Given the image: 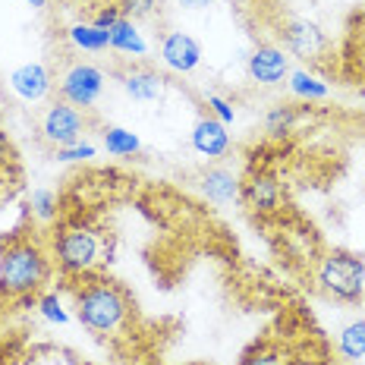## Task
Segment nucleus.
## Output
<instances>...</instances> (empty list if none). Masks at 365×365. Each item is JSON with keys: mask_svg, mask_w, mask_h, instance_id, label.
<instances>
[{"mask_svg": "<svg viewBox=\"0 0 365 365\" xmlns=\"http://www.w3.org/2000/svg\"><path fill=\"white\" fill-rule=\"evenodd\" d=\"M158 0H120V13L126 19H148L155 13Z\"/></svg>", "mask_w": 365, "mask_h": 365, "instance_id": "a878e982", "label": "nucleus"}, {"mask_svg": "<svg viewBox=\"0 0 365 365\" xmlns=\"http://www.w3.org/2000/svg\"><path fill=\"white\" fill-rule=\"evenodd\" d=\"M202 192H205V199L215 202V205H230V202L240 199L242 182L233 177L227 167H211V170L202 177Z\"/></svg>", "mask_w": 365, "mask_h": 365, "instance_id": "4468645a", "label": "nucleus"}, {"mask_svg": "<svg viewBox=\"0 0 365 365\" xmlns=\"http://www.w3.org/2000/svg\"><path fill=\"white\" fill-rule=\"evenodd\" d=\"M38 312H41L51 324H66V322H70V315H66V309L60 306V299L54 293H44L41 299H38Z\"/></svg>", "mask_w": 365, "mask_h": 365, "instance_id": "b1692460", "label": "nucleus"}, {"mask_svg": "<svg viewBox=\"0 0 365 365\" xmlns=\"http://www.w3.org/2000/svg\"><path fill=\"white\" fill-rule=\"evenodd\" d=\"M60 95H63V101H70L73 108L86 110L91 104L101 98L104 91V73L98 70V66L91 63H73L70 70L60 76Z\"/></svg>", "mask_w": 365, "mask_h": 365, "instance_id": "423d86ee", "label": "nucleus"}, {"mask_svg": "<svg viewBox=\"0 0 365 365\" xmlns=\"http://www.w3.org/2000/svg\"><path fill=\"white\" fill-rule=\"evenodd\" d=\"M280 38H284L287 51L302 60H322L328 54V35L309 19H290L280 26Z\"/></svg>", "mask_w": 365, "mask_h": 365, "instance_id": "0eeeda50", "label": "nucleus"}, {"mask_svg": "<svg viewBox=\"0 0 365 365\" xmlns=\"http://www.w3.org/2000/svg\"><path fill=\"white\" fill-rule=\"evenodd\" d=\"M108 32H110V48L120 51V54H126V57H145L148 54L145 38H142V32L135 29L133 19L123 16L113 29H108Z\"/></svg>", "mask_w": 365, "mask_h": 365, "instance_id": "dca6fc26", "label": "nucleus"}, {"mask_svg": "<svg viewBox=\"0 0 365 365\" xmlns=\"http://www.w3.org/2000/svg\"><path fill=\"white\" fill-rule=\"evenodd\" d=\"M29 208H32V215L38 220H54L57 217V195L51 192V189H35V192L29 195Z\"/></svg>", "mask_w": 365, "mask_h": 365, "instance_id": "5701e85b", "label": "nucleus"}, {"mask_svg": "<svg viewBox=\"0 0 365 365\" xmlns=\"http://www.w3.org/2000/svg\"><path fill=\"white\" fill-rule=\"evenodd\" d=\"M287 79H290V91L296 98H302V101H322V98L331 95L328 82H322L318 76H312L306 70H293Z\"/></svg>", "mask_w": 365, "mask_h": 365, "instance_id": "a211bd4d", "label": "nucleus"}, {"mask_svg": "<svg viewBox=\"0 0 365 365\" xmlns=\"http://www.w3.org/2000/svg\"><path fill=\"white\" fill-rule=\"evenodd\" d=\"M296 120H299V108H296V104H277V108H271L268 117H264V129H268L271 135H284L296 126Z\"/></svg>", "mask_w": 365, "mask_h": 365, "instance_id": "4be33fe9", "label": "nucleus"}, {"mask_svg": "<svg viewBox=\"0 0 365 365\" xmlns=\"http://www.w3.org/2000/svg\"><path fill=\"white\" fill-rule=\"evenodd\" d=\"M208 4H211V0H180L182 10H205Z\"/></svg>", "mask_w": 365, "mask_h": 365, "instance_id": "c85d7f7f", "label": "nucleus"}, {"mask_svg": "<svg viewBox=\"0 0 365 365\" xmlns=\"http://www.w3.org/2000/svg\"><path fill=\"white\" fill-rule=\"evenodd\" d=\"M240 365H290V353L274 340H262L252 349H246Z\"/></svg>", "mask_w": 365, "mask_h": 365, "instance_id": "aec40b11", "label": "nucleus"}, {"mask_svg": "<svg viewBox=\"0 0 365 365\" xmlns=\"http://www.w3.org/2000/svg\"><path fill=\"white\" fill-rule=\"evenodd\" d=\"M242 199L255 211V215H274L280 208V199H284V189H280V180L274 177L271 170H252L246 180H242Z\"/></svg>", "mask_w": 365, "mask_h": 365, "instance_id": "6e6552de", "label": "nucleus"}, {"mask_svg": "<svg viewBox=\"0 0 365 365\" xmlns=\"http://www.w3.org/2000/svg\"><path fill=\"white\" fill-rule=\"evenodd\" d=\"M82 133H86V113L79 108H73L70 101H54L41 117V135L51 142L54 148L73 145V142H82Z\"/></svg>", "mask_w": 365, "mask_h": 365, "instance_id": "39448f33", "label": "nucleus"}, {"mask_svg": "<svg viewBox=\"0 0 365 365\" xmlns=\"http://www.w3.org/2000/svg\"><path fill=\"white\" fill-rule=\"evenodd\" d=\"M205 101H208L211 117H215V120H220L224 126H230V123H233V117H237V113H233V104L227 101V98H220V95H215V91H211V95L205 98Z\"/></svg>", "mask_w": 365, "mask_h": 365, "instance_id": "bb28decb", "label": "nucleus"}, {"mask_svg": "<svg viewBox=\"0 0 365 365\" xmlns=\"http://www.w3.org/2000/svg\"><path fill=\"white\" fill-rule=\"evenodd\" d=\"M123 88L133 101H158L164 95V76L148 66H135V70L123 73Z\"/></svg>", "mask_w": 365, "mask_h": 365, "instance_id": "2eb2a0df", "label": "nucleus"}, {"mask_svg": "<svg viewBox=\"0 0 365 365\" xmlns=\"http://www.w3.org/2000/svg\"><path fill=\"white\" fill-rule=\"evenodd\" d=\"M318 287L340 302H356L365 287V262L353 252H331L318 262Z\"/></svg>", "mask_w": 365, "mask_h": 365, "instance_id": "20e7f679", "label": "nucleus"}, {"mask_svg": "<svg viewBox=\"0 0 365 365\" xmlns=\"http://www.w3.org/2000/svg\"><path fill=\"white\" fill-rule=\"evenodd\" d=\"M249 76L258 86H277L290 76V57L287 51L274 48V44H258L249 57Z\"/></svg>", "mask_w": 365, "mask_h": 365, "instance_id": "9d476101", "label": "nucleus"}, {"mask_svg": "<svg viewBox=\"0 0 365 365\" xmlns=\"http://www.w3.org/2000/svg\"><path fill=\"white\" fill-rule=\"evenodd\" d=\"M161 60L167 70H173V73H192L202 63V48L192 35L170 32L161 41Z\"/></svg>", "mask_w": 365, "mask_h": 365, "instance_id": "9b49d317", "label": "nucleus"}, {"mask_svg": "<svg viewBox=\"0 0 365 365\" xmlns=\"http://www.w3.org/2000/svg\"><path fill=\"white\" fill-rule=\"evenodd\" d=\"M129 315V299L110 280H86L76 290V318L95 334H113L123 328Z\"/></svg>", "mask_w": 365, "mask_h": 365, "instance_id": "f257e3e1", "label": "nucleus"}, {"mask_svg": "<svg viewBox=\"0 0 365 365\" xmlns=\"http://www.w3.org/2000/svg\"><path fill=\"white\" fill-rule=\"evenodd\" d=\"M54 258L63 274H88L101 262V237L86 224H66L54 237Z\"/></svg>", "mask_w": 365, "mask_h": 365, "instance_id": "7ed1b4c3", "label": "nucleus"}, {"mask_svg": "<svg viewBox=\"0 0 365 365\" xmlns=\"http://www.w3.org/2000/svg\"><path fill=\"white\" fill-rule=\"evenodd\" d=\"M88 158H95V145H91V142H73V145L57 148V161H63V164L88 161Z\"/></svg>", "mask_w": 365, "mask_h": 365, "instance_id": "393cba45", "label": "nucleus"}, {"mask_svg": "<svg viewBox=\"0 0 365 365\" xmlns=\"http://www.w3.org/2000/svg\"><path fill=\"white\" fill-rule=\"evenodd\" d=\"M70 41L76 44V48L98 54V51H108L110 48V32H108V29H98L95 22H79V26L70 29Z\"/></svg>", "mask_w": 365, "mask_h": 365, "instance_id": "f3484780", "label": "nucleus"}, {"mask_svg": "<svg viewBox=\"0 0 365 365\" xmlns=\"http://www.w3.org/2000/svg\"><path fill=\"white\" fill-rule=\"evenodd\" d=\"M120 19H123V13H120V6H104V10L95 16V26H98V29H113Z\"/></svg>", "mask_w": 365, "mask_h": 365, "instance_id": "cd10ccee", "label": "nucleus"}, {"mask_svg": "<svg viewBox=\"0 0 365 365\" xmlns=\"http://www.w3.org/2000/svg\"><path fill=\"white\" fill-rule=\"evenodd\" d=\"M192 148L205 158H224L227 148H230V133H227V126L220 120L208 113L192 126Z\"/></svg>", "mask_w": 365, "mask_h": 365, "instance_id": "f8f14e48", "label": "nucleus"}, {"mask_svg": "<svg viewBox=\"0 0 365 365\" xmlns=\"http://www.w3.org/2000/svg\"><path fill=\"white\" fill-rule=\"evenodd\" d=\"M337 349L340 356L349 362H359L365 359V322H353L340 331V340H337Z\"/></svg>", "mask_w": 365, "mask_h": 365, "instance_id": "412c9836", "label": "nucleus"}, {"mask_svg": "<svg viewBox=\"0 0 365 365\" xmlns=\"http://www.w3.org/2000/svg\"><path fill=\"white\" fill-rule=\"evenodd\" d=\"M48 277V258L35 242H13L0 252V290L29 296Z\"/></svg>", "mask_w": 365, "mask_h": 365, "instance_id": "f03ea898", "label": "nucleus"}, {"mask_svg": "<svg viewBox=\"0 0 365 365\" xmlns=\"http://www.w3.org/2000/svg\"><path fill=\"white\" fill-rule=\"evenodd\" d=\"M29 6H35V10H41V6H48V0H26Z\"/></svg>", "mask_w": 365, "mask_h": 365, "instance_id": "c756f323", "label": "nucleus"}, {"mask_svg": "<svg viewBox=\"0 0 365 365\" xmlns=\"http://www.w3.org/2000/svg\"><path fill=\"white\" fill-rule=\"evenodd\" d=\"M344 66L356 82L365 86V13H356L346 29V44H344Z\"/></svg>", "mask_w": 365, "mask_h": 365, "instance_id": "ddd939ff", "label": "nucleus"}, {"mask_svg": "<svg viewBox=\"0 0 365 365\" xmlns=\"http://www.w3.org/2000/svg\"><path fill=\"white\" fill-rule=\"evenodd\" d=\"M139 148H142L139 135L129 133V129H123V126H108V129H104V151H108V155H113V158H133Z\"/></svg>", "mask_w": 365, "mask_h": 365, "instance_id": "6ab92c4d", "label": "nucleus"}, {"mask_svg": "<svg viewBox=\"0 0 365 365\" xmlns=\"http://www.w3.org/2000/svg\"><path fill=\"white\" fill-rule=\"evenodd\" d=\"M10 88L16 91L26 104H38L51 95L54 88V76L44 63H22L10 73Z\"/></svg>", "mask_w": 365, "mask_h": 365, "instance_id": "1a4fd4ad", "label": "nucleus"}]
</instances>
